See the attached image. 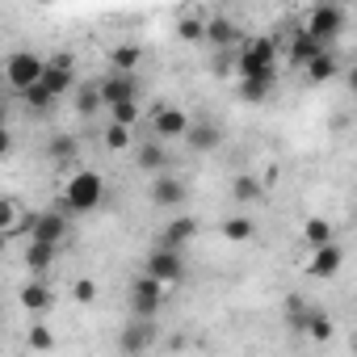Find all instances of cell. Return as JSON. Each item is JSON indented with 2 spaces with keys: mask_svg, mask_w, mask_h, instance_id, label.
Here are the masks:
<instances>
[{
  "mask_svg": "<svg viewBox=\"0 0 357 357\" xmlns=\"http://www.w3.org/2000/svg\"><path fill=\"white\" fill-rule=\"evenodd\" d=\"M198 236V223L190 219V215H176V219H168L164 227H160V248H168V252H181L190 240Z\"/></svg>",
  "mask_w": 357,
  "mask_h": 357,
  "instance_id": "cell-9",
  "label": "cell"
},
{
  "mask_svg": "<svg viewBox=\"0 0 357 357\" xmlns=\"http://www.w3.org/2000/svg\"><path fill=\"white\" fill-rule=\"evenodd\" d=\"M273 38H248L240 51H236V76L240 80H252V76H265V72H278L273 68Z\"/></svg>",
  "mask_w": 357,
  "mask_h": 357,
  "instance_id": "cell-2",
  "label": "cell"
},
{
  "mask_svg": "<svg viewBox=\"0 0 357 357\" xmlns=\"http://www.w3.org/2000/svg\"><path fill=\"white\" fill-rule=\"evenodd\" d=\"M51 344H55V336H51V328H47V324H34V328H30V349H38V353H47Z\"/></svg>",
  "mask_w": 357,
  "mask_h": 357,
  "instance_id": "cell-33",
  "label": "cell"
},
{
  "mask_svg": "<svg viewBox=\"0 0 357 357\" xmlns=\"http://www.w3.org/2000/svg\"><path fill=\"white\" fill-rule=\"evenodd\" d=\"M324 51H328V47H324V43H315V38L307 34V26L290 38V63H294V68H311Z\"/></svg>",
  "mask_w": 357,
  "mask_h": 357,
  "instance_id": "cell-14",
  "label": "cell"
},
{
  "mask_svg": "<svg viewBox=\"0 0 357 357\" xmlns=\"http://www.w3.org/2000/svg\"><path fill=\"white\" fill-rule=\"evenodd\" d=\"M26 231H30V244H51V248H59L72 227H68V215H63V211H43V215H30V219H26Z\"/></svg>",
  "mask_w": 357,
  "mask_h": 357,
  "instance_id": "cell-4",
  "label": "cell"
},
{
  "mask_svg": "<svg viewBox=\"0 0 357 357\" xmlns=\"http://www.w3.org/2000/svg\"><path fill=\"white\" fill-rule=\"evenodd\" d=\"M231 194H236V202H252V198L261 194V185L252 181V176H236V185H231Z\"/></svg>",
  "mask_w": 357,
  "mask_h": 357,
  "instance_id": "cell-32",
  "label": "cell"
},
{
  "mask_svg": "<svg viewBox=\"0 0 357 357\" xmlns=\"http://www.w3.org/2000/svg\"><path fill=\"white\" fill-rule=\"evenodd\" d=\"M344 80H349V93H353V97H357V63H353V68H349V76H344Z\"/></svg>",
  "mask_w": 357,
  "mask_h": 357,
  "instance_id": "cell-36",
  "label": "cell"
},
{
  "mask_svg": "<svg viewBox=\"0 0 357 357\" xmlns=\"http://www.w3.org/2000/svg\"><path fill=\"white\" fill-rule=\"evenodd\" d=\"M143 273H147V278H155L160 286H172V282H181V273H185V261H181V252H168V248H155V252L147 257Z\"/></svg>",
  "mask_w": 357,
  "mask_h": 357,
  "instance_id": "cell-7",
  "label": "cell"
},
{
  "mask_svg": "<svg viewBox=\"0 0 357 357\" xmlns=\"http://www.w3.org/2000/svg\"><path fill=\"white\" fill-rule=\"evenodd\" d=\"M55 252H59V248H51V244H30V248H26V265H30V273H47L51 261H55Z\"/></svg>",
  "mask_w": 357,
  "mask_h": 357,
  "instance_id": "cell-22",
  "label": "cell"
},
{
  "mask_svg": "<svg viewBox=\"0 0 357 357\" xmlns=\"http://www.w3.org/2000/svg\"><path fill=\"white\" fill-rule=\"evenodd\" d=\"M22 307H26V311H47V307H51V290H47L43 282H30V286L22 290Z\"/></svg>",
  "mask_w": 357,
  "mask_h": 357,
  "instance_id": "cell-23",
  "label": "cell"
},
{
  "mask_svg": "<svg viewBox=\"0 0 357 357\" xmlns=\"http://www.w3.org/2000/svg\"><path fill=\"white\" fill-rule=\"evenodd\" d=\"M185 143H190L194 151H215V147L223 143V135H219V126H215V122H198V126H190Z\"/></svg>",
  "mask_w": 357,
  "mask_h": 357,
  "instance_id": "cell-18",
  "label": "cell"
},
{
  "mask_svg": "<svg viewBox=\"0 0 357 357\" xmlns=\"http://www.w3.org/2000/svg\"><path fill=\"white\" fill-rule=\"evenodd\" d=\"M303 244H311L315 252L328 248V244H336V240H332V223H328V219H307V223H303Z\"/></svg>",
  "mask_w": 357,
  "mask_h": 357,
  "instance_id": "cell-20",
  "label": "cell"
},
{
  "mask_svg": "<svg viewBox=\"0 0 357 357\" xmlns=\"http://www.w3.org/2000/svg\"><path fill=\"white\" fill-rule=\"evenodd\" d=\"M273 89H278V72H265V76L240 80V93H244V101H265Z\"/></svg>",
  "mask_w": 357,
  "mask_h": 357,
  "instance_id": "cell-19",
  "label": "cell"
},
{
  "mask_svg": "<svg viewBox=\"0 0 357 357\" xmlns=\"http://www.w3.org/2000/svg\"><path fill=\"white\" fill-rule=\"evenodd\" d=\"M22 97H26V101H30L34 109H47V105H55V93H51L47 84H34V89H26Z\"/></svg>",
  "mask_w": 357,
  "mask_h": 357,
  "instance_id": "cell-29",
  "label": "cell"
},
{
  "mask_svg": "<svg viewBox=\"0 0 357 357\" xmlns=\"http://www.w3.org/2000/svg\"><path fill=\"white\" fill-rule=\"evenodd\" d=\"M72 68H76V59H72V55H51V59H47V76H43V84H47L55 97H63V93L72 89V80H76V72H72Z\"/></svg>",
  "mask_w": 357,
  "mask_h": 357,
  "instance_id": "cell-10",
  "label": "cell"
},
{
  "mask_svg": "<svg viewBox=\"0 0 357 357\" xmlns=\"http://www.w3.org/2000/svg\"><path fill=\"white\" fill-rule=\"evenodd\" d=\"M5 76H9V84H13L17 93H26V89L43 84V76H47V59L34 55V51H17V55H9V63H5Z\"/></svg>",
  "mask_w": 357,
  "mask_h": 357,
  "instance_id": "cell-3",
  "label": "cell"
},
{
  "mask_svg": "<svg viewBox=\"0 0 357 357\" xmlns=\"http://www.w3.org/2000/svg\"><path fill=\"white\" fill-rule=\"evenodd\" d=\"M340 265H344V248H340V244H328V248L311 252L307 273H311V278H319V282H328V278H336V273H340Z\"/></svg>",
  "mask_w": 357,
  "mask_h": 357,
  "instance_id": "cell-12",
  "label": "cell"
},
{
  "mask_svg": "<svg viewBox=\"0 0 357 357\" xmlns=\"http://www.w3.org/2000/svg\"><path fill=\"white\" fill-rule=\"evenodd\" d=\"M105 202V181H101V172L93 168H76L68 176V185H63V206L68 215H89Z\"/></svg>",
  "mask_w": 357,
  "mask_h": 357,
  "instance_id": "cell-1",
  "label": "cell"
},
{
  "mask_svg": "<svg viewBox=\"0 0 357 357\" xmlns=\"http://www.w3.org/2000/svg\"><path fill=\"white\" fill-rule=\"evenodd\" d=\"M72 298H76V303H93V298H97V282H93V278H80V282L72 286Z\"/></svg>",
  "mask_w": 357,
  "mask_h": 357,
  "instance_id": "cell-35",
  "label": "cell"
},
{
  "mask_svg": "<svg viewBox=\"0 0 357 357\" xmlns=\"http://www.w3.org/2000/svg\"><path fill=\"white\" fill-rule=\"evenodd\" d=\"M252 231H257V223H252V219H244V215L223 223V236H227V240H236V244H240V240H252Z\"/></svg>",
  "mask_w": 357,
  "mask_h": 357,
  "instance_id": "cell-27",
  "label": "cell"
},
{
  "mask_svg": "<svg viewBox=\"0 0 357 357\" xmlns=\"http://www.w3.org/2000/svg\"><path fill=\"white\" fill-rule=\"evenodd\" d=\"M160 303H164V286L155 278H135L130 286V319H155L160 315Z\"/></svg>",
  "mask_w": 357,
  "mask_h": 357,
  "instance_id": "cell-5",
  "label": "cell"
},
{
  "mask_svg": "<svg viewBox=\"0 0 357 357\" xmlns=\"http://www.w3.org/2000/svg\"><path fill=\"white\" fill-rule=\"evenodd\" d=\"M155 340V328H151V319H130L126 328H122V353H143L147 344Z\"/></svg>",
  "mask_w": 357,
  "mask_h": 357,
  "instance_id": "cell-15",
  "label": "cell"
},
{
  "mask_svg": "<svg viewBox=\"0 0 357 357\" xmlns=\"http://www.w3.org/2000/svg\"><path fill=\"white\" fill-rule=\"evenodd\" d=\"M336 68H340V63H336V55H332V51H324V55L307 68V76H311L315 84H324V80H332V76H336Z\"/></svg>",
  "mask_w": 357,
  "mask_h": 357,
  "instance_id": "cell-24",
  "label": "cell"
},
{
  "mask_svg": "<svg viewBox=\"0 0 357 357\" xmlns=\"http://www.w3.org/2000/svg\"><path fill=\"white\" fill-rule=\"evenodd\" d=\"M97 84H101V101H105V109L126 105V101H139V80H135L130 72H109V76L97 80Z\"/></svg>",
  "mask_w": 357,
  "mask_h": 357,
  "instance_id": "cell-8",
  "label": "cell"
},
{
  "mask_svg": "<svg viewBox=\"0 0 357 357\" xmlns=\"http://www.w3.org/2000/svg\"><path fill=\"white\" fill-rule=\"evenodd\" d=\"M332 332H336V328H332V319H328V315H324V311H315V315H311V324H307V332H303V336H311V340H315V344H328V340H332Z\"/></svg>",
  "mask_w": 357,
  "mask_h": 357,
  "instance_id": "cell-26",
  "label": "cell"
},
{
  "mask_svg": "<svg viewBox=\"0 0 357 357\" xmlns=\"http://www.w3.org/2000/svg\"><path fill=\"white\" fill-rule=\"evenodd\" d=\"M206 43L219 47V51H236V43H240L236 22H227V17H211V22H206Z\"/></svg>",
  "mask_w": 357,
  "mask_h": 357,
  "instance_id": "cell-16",
  "label": "cell"
},
{
  "mask_svg": "<svg viewBox=\"0 0 357 357\" xmlns=\"http://www.w3.org/2000/svg\"><path fill=\"white\" fill-rule=\"evenodd\" d=\"M181 38H185V43L206 38V22H202V17H185V22H181Z\"/></svg>",
  "mask_w": 357,
  "mask_h": 357,
  "instance_id": "cell-34",
  "label": "cell"
},
{
  "mask_svg": "<svg viewBox=\"0 0 357 357\" xmlns=\"http://www.w3.org/2000/svg\"><path fill=\"white\" fill-rule=\"evenodd\" d=\"M151 202L172 211V206H181L185 202V185H181V176H172V172H160L155 181H151Z\"/></svg>",
  "mask_w": 357,
  "mask_h": 357,
  "instance_id": "cell-11",
  "label": "cell"
},
{
  "mask_svg": "<svg viewBox=\"0 0 357 357\" xmlns=\"http://www.w3.org/2000/svg\"><path fill=\"white\" fill-rule=\"evenodd\" d=\"M109 114H114V122H118V126H126V130H130V126L139 122V101H126V105H114Z\"/></svg>",
  "mask_w": 357,
  "mask_h": 357,
  "instance_id": "cell-30",
  "label": "cell"
},
{
  "mask_svg": "<svg viewBox=\"0 0 357 357\" xmlns=\"http://www.w3.org/2000/svg\"><path fill=\"white\" fill-rule=\"evenodd\" d=\"M139 59H143V47H135V43H122V47H114V55H109L114 72H130V76H135Z\"/></svg>",
  "mask_w": 357,
  "mask_h": 357,
  "instance_id": "cell-21",
  "label": "cell"
},
{
  "mask_svg": "<svg viewBox=\"0 0 357 357\" xmlns=\"http://www.w3.org/2000/svg\"><path fill=\"white\" fill-rule=\"evenodd\" d=\"M185 135H190V118L176 105L155 109V139H185Z\"/></svg>",
  "mask_w": 357,
  "mask_h": 357,
  "instance_id": "cell-13",
  "label": "cell"
},
{
  "mask_svg": "<svg viewBox=\"0 0 357 357\" xmlns=\"http://www.w3.org/2000/svg\"><path fill=\"white\" fill-rule=\"evenodd\" d=\"M101 105H105V101H101V84H84V89L76 93V109H80L84 118H89V114H97Z\"/></svg>",
  "mask_w": 357,
  "mask_h": 357,
  "instance_id": "cell-25",
  "label": "cell"
},
{
  "mask_svg": "<svg viewBox=\"0 0 357 357\" xmlns=\"http://www.w3.org/2000/svg\"><path fill=\"white\" fill-rule=\"evenodd\" d=\"M105 147H109V151H126V147H130V130L118 126V122H109V126H105Z\"/></svg>",
  "mask_w": 357,
  "mask_h": 357,
  "instance_id": "cell-28",
  "label": "cell"
},
{
  "mask_svg": "<svg viewBox=\"0 0 357 357\" xmlns=\"http://www.w3.org/2000/svg\"><path fill=\"white\" fill-rule=\"evenodd\" d=\"M344 30V9L340 5H315L311 13H307V34L315 38V43H336V34Z\"/></svg>",
  "mask_w": 357,
  "mask_h": 357,
  "instance_id": "cell-6",
  "label": "cell"
},
{
  "mask_svg": "<svg viewBox=\"0 0 357 357\" xmlns=\"http://www.w3.org/2000/svg\"><path fill=\"white\" fill-rule=\"evenodd\" d=\"M51 155H55L59 164H68V160H76V139H68V135H59V139H51Z\"/></svg>",
  "mask_w": 357,
  "mask_h": 357,
  "instance_id": "cell-31",
  "label": "cell"
},
{
  "mask_svg": "<svg viewBox=\"0 0 357 357\" xmlns=\"http://www.w3.org/2000/svg\"><path fill=\"white\" fill-rule=\"evenodd\" d=\"M135 164L139 168H147V172H168V151H164V143L160 139H151V143H139V151H135Z\"/></svg>",
  "mask_w": 357,
  "mask_h": 357,
  "instance_id": "cell-17",
  "label": "cell"
}]
</instances>
